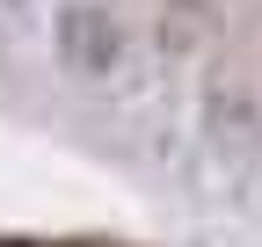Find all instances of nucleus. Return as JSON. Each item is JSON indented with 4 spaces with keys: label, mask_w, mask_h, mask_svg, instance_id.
<instances>
[{
    "label": "nucleus",
    "mask_w": 262,
    "mask_h": 247,
    "mask_svg": "<svg viewBox=\"0 0 262 247\" xmlns=\"http://www.w3.org/2000/svg\"><path fill=\"white\" fill-rule=\"evenodd\" d=\"M66 58H73V66H110V58H117V37H110V29H102V15H66Z\"/></svg>",
    "instance_id": "f257e3e1"
},
{
    "label": "nucleus",
    "mask_w": 262,
    "mask_h": 247,
    "mask_svg": "<svg viewBox=\"0 0 262 247\" xmlns=\"http://www.w3.org/2000/svg\"><path fill=\"white\" fill-rule=\"evenodd\" d=\"M0 247H29V240H0Z\"/></svg>",
    "instance_id": "f03ea898"
}]
</instances>
